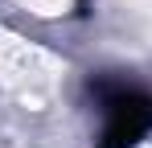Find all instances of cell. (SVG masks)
Instances as JSON below:
<instances>
[{"label":"cell","mask_w":152,"mask_h":148,"mask_svg":"<svg viewBox=\"0 0 152 148\" xmlns=\"http://www.w3.org/2000/svg\"><path fill=\"white\" fill-rule=\"evenodd\" d=\"M103 103V148H136L152 132V99L127 82H95Z\"/></svg>","instance_id":"obj_1"}]
</instances>
